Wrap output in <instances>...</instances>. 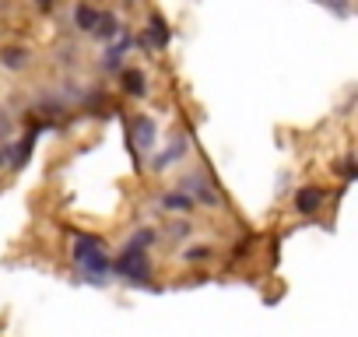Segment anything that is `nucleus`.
I'll return each mask as SVG.
<instances>
[{
	"label": "nucleus",
	"mask_w": 358,
	"mask_h": 337,
	"mask_svg": "<svg viewBox=\"0 0 358 337\" xmlns=\"http://www.w3.org/2000/svg\"><path fill=\"white\" fill-rule=\"evenodd\" d=\"M74 260L88 271V281L92 285H102V278L113 271V260L106 257V243L99 236H88V232H78V239H74Z\"/></svg>",
	"instance_id": "nucleus-1"
},
{
	"label": "nucleus",
	"mask_w": 358,
	"mask_h": 337,
	"mask_svg": "<svg viewBox=\"0 0 358 337\" xmlns=\"http://www.w3.org/2000/svg\"><path fill=\"white\" fill-rule=\"evenodd\" d=\"M113 271H116L120 278H127L130 285H144V281L151 278V260H148V253H144V250L123 246V253L116 257Z\"/></svg>",
	"instance_id": "nucleus-2"
},
{
	"label": "nucleus",
	"mask_w": 358,
	"mask_h": 337,
	"mask_svg": "<svg viewBox=\"0 0 358 337\" xmlns=\"http://www.w3.org/2000/svg\"><path fill=\"white\" fill-rule=\"evenodd\" d=\"M130 137L137 141L141 151H151L155 141H158V123H155L151 116H134V120H130Z\"/></svg>",
	"instance_id": "nucleus-3"
},
{
	"label": "nucleus",
	"mask_w": 358,
	"mask_h": 337,
	"mask_svg": "<svg viewBox=\"0 0 358 337\" xmlns=\"http://www.w3.org/2000/svg\"><path fill=\"white\" fill-rule=\"evenodd\" d=\"M169 22L162 18V15H151L148 18V32H144V43L151 46V50H165L169 46Z\"/></svg>",
	"instance_id": "nucleus-4"
},
{
	"label": "nucleus",
	"mask_w": 358,
	"mask_h": 337,
	"mask_svg": "<svg viewBox=\"0 0 358 337\" xmlns=\"http://www.w3.org/2000/svg\"><path fill=\"white\" fill-rule=\"evenodd\" d=\"M323 190L320 187H302L299 194H295V208L302 211V215H313V211H320L323 208Z\"/></svg>",
	"instance_id": "nucleus-5"
},
{
	"label": "nucleus",
	"mask_w": 358,
	"mask_h": 337,
	"mask_svg": "<svg viewBox=\"0 0 358 337\" xmlns=\"http://www.w3.org/2000/svg\"><path fill=\"white\" fill-rule=\"evenodd\" d=\"M183 187H187L190 194H197V197H201L204 204H211V208H215V204H222V197L208 187V180H204V176H187V180H183Z\"/></svg>",
	"instance_id": "nucleus-6"
},
{
	"label": "nucleus",
	"mask_w": 358,
	"mask_h": 337,
	"mask_svg": "<svg viewBox=\"0 0 358 337\" xmlns=\"http://www.w3.org/2000/svg\"><path fill=\"white\" fill-rule=\"evenodd\" d=\"M120 81H123V92H127V95H134V99H144V95H148L144 71H137V67H134V71H123Z\"/></svg>",
	"instance_id": "nucleus-7"
},
{
	"label": "nucleus",
	"mask_w": 358,
	"mask_h": 337,
	"mask_svg": "<svg viewBox=\"0 0 358 337\" xmlns=\"http://www.w3.org/2000/svg\"><path fill=\"white\" fill-rule=\"evenodd\" d=\"M187 148H190V144H187L183 137H176V141L169 144V151H162V155H158V158L151 162V168H155V173H162V168H165L169 162H176V158H183V155H187Z\"/></svg>",
	"instance_id": "nucleus-8"
},
{
	"label": "nucleus",
	"mask_w": 358,
	"mask_h": 337,
	"mask_svg": "<svg viewBox=\"0 0 358 337\" xmlns=\"http://www.w3.org/2000/svg\"><path fill=\"white\" fill-rule=\"evenodd\" d=\"M99 15H102V11H95L92 4H78V8H74V25H78L81 32H95Z\"/></svg>",
	"instance_id": "nucleus-9"
},
{
	"label": "nucleus",
	"mask_w": 358,
	"mask_h": 337,
	"mask_svg": "<svg viewBox=\"0 0 358 337\" xmlns=\"http://www.w3.org/2000/svg\"><path fill=\"white\" fill-rule=\"evenodd\" d=\"M92 36H99V39H116L120 36V22H116V15H99V22H95V32Z\"/></svg>",
	"instance_id": "nucleus-10"
},
{
	"label": "nucleus",
	"mask_w": 358,
	"mask_h": 337,
	"mask_svg": "<svg viewBox=\"0 0 358 337\" xmlns=\"http://www.w3.org/2000/svg\"><path fill=\"white\" fill-rule=\"evenodd\" d=\"M162 208H169V211H194V197H187L183 190H176V194L162 197Z\"/></svg>",
	"instance_id": "nucleus-11"
},
{
	"label": "nucleus",
	"mask_w": 358,
	"mask_h": 337,
	"mask_svg": "<svg viewBox=\"0 0 358 337\" xmlns=\"http://www.w3.org/2000/svg\"><path fill=\"white\" fill-rule=\"evenodd\" d=\"M0 64H4L8 71H22V67L29 64V53H25V50H18V46H11V50L0 53Z\"/></svg>",
	"instance_id": "nucleus-12"
},
{
	"label": "nucleus",
	"mask_w": 358,
	"mask_h": 337,
	"mask_svg": "<svg viewBox=\"0 0 358 337\" xmlns=\"http://www.w3.org/2000/svg\"><path fill=\"white\" fill-rule=\"evenodd\" d=\"M32 144H36V134H29L15 151H11V168H22L25 162H29V155H32Z\"/></svg>",
	"instance_id": "nucleus-13"
},
{
	"label": "nucleus",
	"mask_w": 358,
	"mask_h": 337,
	"mask_svg": "<svg viewBox=\"0 0 358 337\" xmlns=\"http://www.w3.org/2000/svg\"><path fill=\"white\" fill-rule=\"evenodd\" d=\"M123 50H130V39H123L116 50H109V53L102 57V71H120V64H123Z\"/></svg>",
	"instance_id": "nucleus-14"
},
{
	"label": "nucleus",
	"mask_w": 358,
	"mask_h": 337,
	"mask_svg": "<svg viewBox=\"0 0 358 337\" xmlns=\"http://www.w3.org/2000/svg\"><path fill=\"white\" fill-rule=\"evenodd\" d=\"M211 257H215L211 246H187V250H183V260H187V264H204V260H211Z\"/></svg>",
	"instance_id": "nucleus-15"
},
{
	"label": "nucleus",
	"mask_w": 358,
	"mask_h": 337,
	"mask_svg": "<svg viewBox=\"0 0 358 337\" xmlns=\"http://www.w3.org/2000/svg\"><path fill=\"white\" fill-rule=\"evenodd\" d=\"M148 243H155V232H151V229H141L137 236H130V243H127V246H134V250H144Z\"/></svg>",
	"instance_id": "nucleus-16"
},
{
	"label": "nucleus",
	"mask_w": 358,
	"mask_h": 337,
	"mask_svg": "<svg viewBox=\"0 0 358 337\" xmlns=\"http://www.w3.org/2000/svg\"><path fill=\"white\" fill-rule=\"evenodd\" d=\"M323 4H327V8H334V15H341V18H348V15H351V4H348V0H323Z\"/></svg>",
	"instance_id": "nucleus-17"
},
{
	"label": "nucleus",
	"mask_w": 358,
	"mask_h": 337,
	"mask_svg": "<svg viewBox=\"0 0 358 337\" xmlns=\"http://www.w3.org/2000/svg\"><path fill=\"white\" fill-rule=\"evenodd\" d=\"M341 176L344 180H355V158H344L341 162Z\"/></svg>",
	"instance_id": "nucleus-18"
},
{
	"label": "nucleus",
	"mask_w": 358,
	"mask_h": 337,
	"mask_svg": "<svg viewBox=\"0 0 358 337\" xmlns=\"http://www.w3.org/2000/svg\"><path fill=\"white\" fill-rule=\"evenodd\" d=\"M57 8V0H39V11H53Z\"/></svg>",
	"instance_id": "nucleus-19"
},
{
	"label": "nucleus",
	"mask_w": 358,
	"mask_h": 337,
	"mask_svg": "<svg viewBox=\"0 0 358 337\" xmlns=\"http://www.w3.org/2000/svg\"><path fill=\"white\" fill-rule=\"evenodd\" d=\"M0 165H4V155H0Z\"/></svg>",
	"instance_id": "nucleus-20"
}]
</instances>
